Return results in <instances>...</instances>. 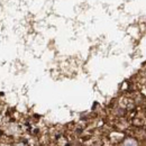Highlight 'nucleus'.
I'll return each mask as SVG.
<instances>
[{
	"label": "nucleus",
	"instance_id": "nucleus-1",
	"mask_svg": "<svg viewBox=\"0 0 146 146\" xmlns=\"http://www.w3.org/2000/svg\"><path fill=\"white\" fill-rule=\"evenodd\" d=\"M5 130L8 133V134H16L18 131V127L17 125L15 124H8L6 127H5Z\"/></svg>",
	"mask_w": 146,
	"mask_h": 146
},
{
	"label": "nucleus",
	"instance_id": "nucleus-2",
	"mask_svg": "<svg viewBox=\"0 0 146 146\" xmlns=\"http://www.w3.org/2000/svg\"><path fill=\"white\" fill-rule=\"evenodd\" d=\"M120 146H138V144H137L136 139L129 137V138H126V139L121 143V145Z\"/></svg>",
	"mask_w": 146,
	"mask_h": 146
}]
</instances>
